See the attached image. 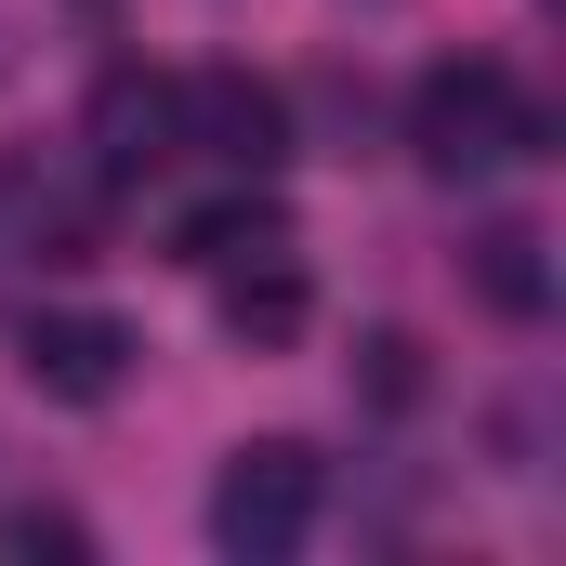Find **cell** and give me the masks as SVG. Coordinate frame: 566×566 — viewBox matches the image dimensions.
I'll use <instances>...</instances> for the list:
<instances>
[{
    "label": "cell",
    "instance_id": "1",
    "mask_svg": "<svg viewBox=\"0 0 566 566\" xmlns=\"http://www.w3.org/2000/svg\"><path fill=\"white\" fill-rule=\"evenodd\" d=\"M541 145H554V119H541V93H527L501 53H448V66H422V93H409V158H422L434 185L527 171Z\"/></svg>",
    "mask_w": 566,
    "mask_h": 566
},
{
    "label": "cell",
    "instance_id": "2",
    "mask_svg": "<svg viewBox=\"0 0 566 566\" xmlns=\"http://www.w3.org/2000/svg\"><path fill=\"white\" fill-rule=\"evenodd\" d=\"M316 501H329V461L303 448V434H251V448H224V474H211V541L238 566H277L316 541Z\"/></svg>",
    "mask_w": 566,
    "mask_h": 566
},
{
    "label": "cell",
    "instance_id": "3",
    "mask_svg": "<svg viewBox=\"0 0 566 566\" xmlns=\"http://www.w3.org/2000/svg\"><path fill=\"white\" fill-rule=\"evenodd\" d=\"M171 158L277 171V158H290V93L251 80V66H198V80H171Z\"/></svg>",
    "mask_w": 566,
    "mask_h": 566
},
{
    "label": "cell",
    "instance_id": "4",
    "mask_svg": "<svg viewBox=\"0 0 566 566\" xmlns=\"http://www.w3.org/2000/svg\"><path fill=\"white\" fill-rule=\"evenodd\" d=\"M27 382H40L53 409H106V396L133 382V329L93 316V303H40V316H27Z\"/></svg>",
    "mask_w": 566,
    "mask_h": 566
},
{
    "label": "cell",
    "instance_id": "5",
    "mask_svg": "<svg viewBox=\"0 0 566 566\" xmlns=\"http://www.w3.org/2000/svg\"><path fill=\"white\" fill-rule=\"evenodd\" d=\"M80 145H93V171H106V185L158 171V158H171V80H158V66H106V80H93Z\"/></svg>",
    "mask_w": 566,
    "mask_h": 566
},
{
    "label": "cell",
    "instance_id": "6",
    "mask_svg": "<svg viewBox=\"0 0 566 566\" xmlns=\"http://www.w3.org/2000/svg\"><path fill=\"white\" fill-rule=\"evenodd\" d=\"M171 251H185L198 277H224V264H277V251H303V238H290L277 198H264V171H238V198H198V211L171 224Z\"/></svg>",
    "mask_w": 566,
    "mask_h": 566
},
{
    "label": "cell",
    "instance_id": "7",
    "mask_svg": "<svg viewBox=\"0 0 566 566\" xmlns=\"http://www.w3.org/2000/svg\"><path fill=\"white\" fill-rule=\"evenodd\" d=\"M541 251H554L541 224H488V238H474V303L514 316V329H541V316H554V264H541Z\"/></svg>",
    "mask_w": 566,
    "mask_h": 566
},
{
    "label": "cell",
    "instance_id": "8",
    "mask_svg": "<svg viewBox=\"0 0 566 566\" xmlns=\"http://www.w3.org/2000/svg\"><path fill=\"white\" fill-rule=\"evenodd\" d=\"M224 329H238V343H303V251L224 264Z\"/></svg>",
    "mask_w": 566,
    "mask_h": 566
},
{
    "label": "cell",
    "instance_id": "9",
    "mask_svg": "<svg viewBox=\"0 0 566 566\" xmlns=\"http://www.w3.org/2000/svg\"><path fill=\"white\" fill-rule=\"evenodd\" d=\"M80 566L93 554V527H80V514H66V501H27V514H0V566Z\"/></svg>",
    "mask_w": 566,
    "mask_h": 566
}]
</instances>
